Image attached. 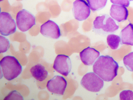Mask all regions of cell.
Returning <instances> with one entry per match:
<instances>
[{"label":"cell","instance_id":"1","mask_svg":"<svg viewBox=\"0 0 133 100\" xmlns=\"http://www.w3.org/2000/svg\"><path fill=\"white\" fill-rule=\"evenodd\" d=\"M117 63L109 55H101L98 58L93 66L94 72L103 80L109 82L117 75Z\"/></svg>","mask_w":133,"mask_h":100},{"label":"cell","instance_id":"2","mask_svg":"<svg viewBox=\"0 0 133 100\" xmlns=\"http://www.w3.org/2000/svg\"><path fill=\"white\" fill-rule=\"evenodd\" d=\"M0 65L3 76L7 80H12L22 72V66L14 56H5L1 60Z\"/></svg>","mask_w":133,"mask_h":100},{"label":"cell","instance_id":"3","mask_svg":"<svg viewBox=\"0 0 133 100\" xmlns=\"http://www.w3.org/2000/svg\"><path fill=\"white\" fill-rule=\"evenodd\" d=\"M119 28L114 19L108 15L97 17L94 21L93 29L95 30H102L105 33H113Z\"/></svg>","mask_w":133,"mask_h":100},{"label":"cell","instance_id":"4","mask_svg":"<svg viewBox=\"0 0 133 100\" xmlns=\"http://www.w3.org/2000/svg\"><path fill=\"white\" fill-rule=\"evenodd\" d=\"M81 84L87 91L98 92L103 88L104 83V80L94 72H89L83 76Z\"/></svg>","mask_w":133,"mask_h":100},{"label":"cell","instance_id":"5","mask_svg":"<svg viewBox=\"0 0 133 100\" xmlns=\"http://www.w3.org/2000/svg\"><path fill=\"white\" fill-rule=\"evenodd\" d=\"M17 26L22 32H26L35 25V18L30 12L25 9L20 10L16 18Z\"/></svg>","mask_w":133,"mask_h":100},{"label":"cell","instance_id":"6","mask_svg":"<svg viewBox=\"0 0 133 100\" xmlns=\"http://www.w3.org/2000/svg\"><path fill=\"white\" fill-rule=\"evenodd\" d=\"M16 30V22L10 14L1 12L0 14V32L2 35L8 36Z\"/></svg>","mask_w":133,"mask_h":100},{"label":"cell","instance_id":"7","mask_svg":"<svg viewBox=\"0 0 133 100\" xmlns=\"http://www.w3.org/2000/svg\"><path fill=\"white\" fill-rule=\"evenodd\" d=\"M72 12L76 20H86L90 14V9L88 3L84 0H76L73 4Z\"/></svg>","mask_w":133,"mask_h":100},{"label":"cell","instance_id":"8","mask_svg":"<svg viewBox=\"0 0 133 100\" xmlns=\"http://www.w3.org/2000/svg\"><path fill=\"white\" fill-rule=\"evenodd\" d=\"M53 68L58 73L67 76L72 69V63L69 56L58 55L55 58Z\"/></svg>","mask_w":133,"mask_h":100},{"label":"cell","instance_id":"9","mask_svg":"<svg viewBox=\"0 0 133 100\" xmlns=\"http://www.w3.org/2000/svg\"><path fill=\"white\" fill-rule=\"evenodd\" d=\"M67 85L65 79L60 76H56L48 81L47 88L52 93L63 95Z\"/></svg>","mask_w":133,"mask_h":100},{"label":"cell","instance_id":"10","mask_svg":"<svg viewBox=\"0 0 133 100\" xmlns=\"http://www.w3.org/2000/svg\"><path fill=\"white\" fill-rule=\"evenodd\" d=\"M41 33L46 37L57 39L61 36L59 27L55 22L48 20L41 26Z\"/></svg>","mask_w":133,"mask_h":100},{"label":"cell","instance_id":"11","mask_svg":"<svg viewBox=\"0 0 133 100\" xmlns=\"http://www.w3.org/2000/svg\"><path fill=\"white\" fill-rule=\"evenodd\" d=\"M100 52L94 48L87 47L79 54L82 62L86 66H91L99 57Z\"/></svg>","mask_w":133,"mask_h":100},{"label":"cell","instance_id":"12","mask_svg":"<svg viewBox=\"0 0 133 100\" xmlns=\"http://www.w3.org/2000/svg\"><path fill=\"white\" fill-rule=\"evenodd\" d=\"M110 15L114 20L118 22H123L127 20L129 11L125 6L112 4L110 8Z\"/></svg>","mask_w":133,"mask_h":100},{"label":"cell","instance_id":"13","mask_svg":"<svg viewBox=\"0 0 133 100\" xmlns=\"http://www.w3.org/2000/svg\"><path fill=\"white\" fill-rule=\"evenodd\" d=\"M121 43L123 44L133 46V25L129 23L120 33Z\"/></svg>","mask_w":133,"mask_h":100},{"label":"cell","instance_id":"14","mask_svg":"<svg viewBox=\"0 0 133 100\" xmlns=\"http://www.w3.org/2000/svg\"><path fill=\"white\" fill-rule=\"evenodd\" d=\"M30 72L34 78L37 80L43 81L47 78L48 72L45 67L40 64L36 65L30 69Z\"/></svg>","mask_w":133,"mask_h":100},{"label":"cell","instance_id":"15","mask_svg":"<svg viewBox=\"0 0 133 100\" xmlns=\"http://www.w3.org/2000/svg\"><path fill=\"white\" fill-rule=\"evenodd\" d=\"M91 10L95 11L105 7L107 0H86Z\"/></svg>","mask_w":133,"mask_h":100},{"label":"cell","instance_id":"16","mask_svg":"<svg viewBox=\"0 0 133 100\" xmlns=\"http://www.w3.org/2000/svg\"><path fill=\"white\" fill-rule=\"evenodd\" d=\"M121 42L120 37L115 34H110L107 36V43L111 49H117Z\"/></svg>","mask_w":133,"mask_h":100},{"label":"cell","instance_id":"17","mask_svg":"<svg viewBox=\"0 0 133 100\" xmlns=\"http://www.w3.org/2000/svg\"><path fill=\"white\" fill-rule=\"evenodd\" d=\"M123 62L124 66L129 71H133V52L124 56Z\"/></svg>","mask_w":133,"mask_h":100},{"label":"cell","instance_id":"18","mask_svg":"<svg viewBox=\"0 0 133 100\" xmlns=\"http://www.w3.org/2000/svg\"><path fill=\"white\" fill-rule=\"evenodd\" d=\"M10 43L5 37L0 35V53H5L9 48Z\"/></svg>","mask_w":133,"mask_h":100},{"label":"cell","instance_id":"19","mask_svg":"<svg viewBox=\"0 0 133 100\" xmlns=\"http://www.w3.org/2000/svg\"><path fill=\"white\" fill-rule=\"evenodd\" d=\"M24 99L22 95L20 93L16 91H12L6 96L4 98V100H21Z\"/></svg>","mask_w":133,"mask_h":100},{"label":"cell","instance_id":"20","mask_svg":"<svg viewBox=\"0 0 133 100\" xmlns=\"http://www.w3.org/2000/svg\"><path fill=\"white\" fill-rule=\"evenodd\" d=\"M120 99L121 100H133V92L131 90H124L121 92Z\"/></svg>","mask_w":133,"mask_h":100},{"label":"cell","instance_id":"21","mask_svg":"<svg viewBox=\"0 0 133 100\" xmlns=\"http://www.w3.org/2000/svg\"><path fill=\"white\" fill-rule=\"evenodd\" d=\"M111 3L118 5L129 7L130 5L129 0H110Z\"/></svg>","mask_w":133,"mask_h":100},{"label":"cell","instance_id":"22","mask_svg":"<svg viewBox=\"0 0 133 100\" xmlns=\"http://www.w3.org/2000/svg\"><path fill=\"white\" fill-rule=\"evenodd\" d=\"M129 1H133V0H129Z\"/></svg>","mask_w":133,"mask_h":100}]
</instances>
